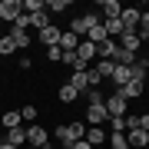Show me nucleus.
Instances as JSON below:
<instances>
[{"instance_id": "obj_1", "label": "nucleus", "mask_w": 149, "mask_h": 149, "mask_svg": "<svg viewBox=\"0 0 149 149\" xmlns=\"http://www.w3.org/2000/svg\"><path fill=\"white\" fill-rule=\"evenodd\" d=\"M103 23V17L96 13V10H90V13H83V17H73V23H70V33H76V37H86L93 27H100Z\"/></svg>"}, {"instance_id": "obj_2", "label": "nucleus", "mask_w": 149, "mask_h": 149, "mask_svg": "<svg viewBox=\"0 0 149 149\" xmlns=\"http://www.w3.org/2000/svg\"><path fill=\"white\" fill-rule=\"evenodd\" d=\"M23 17V7H20V0H3V3H0V20H7L13 27L17 20H20Z\"/></svg>"}, {"instance_id": "obj_3", "label": "nucleus", "mask_w": 149, "mask_h": 149, "mask_svg": "<svg viewBox=\"0 0 149 149\" xmlns=\"http://www.w3.org/2000/svg\"><path fill=\"white\" fill-rule=\"evenodd\" d=\"M76 60H80V70H90V60H96V47L90 40H80L76 47Z\"/></svg>"}, {"instance_id": "obj_4", "label": "nucleus", "mask_w": 149, "mask_h": 149, "mask_svg": "<svg viewBox=\"0 0 149 149\" xmlns=\"http://www.w3.org/2000/svg\"><path fill=\"white\" fill-rule=\"evenodd\" d=\"M126 106H129V103L123 100L119 93H113V96H106V113H109V116H126Z\"/></svg>"}, {"instance_id": "obj_5", "label": "nucleus", "mask_w": 149, "mask_h": 149, "mask_svg": "<svg viewBox=\"0 0 149 149\" xmlns=\"http://www.w3.org/2000/svg\"><path fill=\"white\" fill-rule=\"evenodd\" d=\"M27 146H37V149L50 146V143H47V129H43V126H30V129H27Z\"/></svg>"}, {"instance_id": "obj_6", "label": "nucleus", "mask_w": 149, "mask_h": 149, "mask_svg": "<svg viewBox=\"0 0 149 149\" xmlns=\"http://www.w3.org/2000/svg\"><path fill=\"white\" fill-rule=\"evenodd\" d=\"M86 123H90V126H103V123H109L106 106H90V109H86Z\"/></svg>"}, {"instance_id": "obj_7", "label": "nucleus", "mask_w": 149, "mask_h": 149, "mask_svg": "<svg viewBox=\"0 0 149 149\" xmlns=\"http://www.w3.org/2000/svg\"><path fill=\"white\" fill-rule=\"evenodd\" d=\"M116 93H119V96H123V100H126V103H129V100H139V96H143L146 90H143V83H139V80H129V83H126V86H123V90H116Z\"/></svg>"}, {"instance_id": "obj_8", "label": "nucleus", "mask_w": 149, "mask_h": 149, "mask_svg": "<svg viewBox=\"0 0 149 149\" xmlns=\"http://www.w3.org/2000/svg\"><path fill=\"white\" fill-rule=\"evenodd\" d=\"M63 53H76V47H80V37L76 33H70V30H63V37H60V43H56Z\"/></svg>"}, {"instance_id": "obj_9", "label": "nucleus", "mask_w": 149, "mask_h": 149, "mask_svg": "<svg viewBox=\"0 0 149 149\" xmlns=\"http://www.w3.org/2000/svg\"><path fill=\"white\" fill-rule=\"evenodd\" d=\"M100 17H106V20H116V17L123 13V3H119V0H103V3H100Z\"/></svg>"}, {"instance_id": "obj_10", "label": "nucleus", "mask_w": 149, "mask_h": 149, "mask_svg": "<svg viewBox=\"0 0 149 149\" xmlns=\"http://www.w3.org/2000/svg\"><path fill=\"white\" fill-rule=\"evenodd\" d=\"M126 143H129V149H133V146L143 149V146H149V133H146V129H129V133H126Z\"/></svg>"}, {"instance_id": "obj_11", "label": "nucleus", "mask_w": 149, "mask_h": 149, "mask_svg": "<svg viewBox=\"0 0 149 149\" xmlns=\"http://www.w3.org/2000/svg\"><path fill=\"white\" fill-rule=\"evenodd\" d=\"M60 37H63L60 27H43V30H40V43H47V47H56Z\"/></svg>"}, {"instance_id": "obj_12", "label": "nucleus", "mask_w": 149, "mask_h": 149, "mask_svg": "<svg viewBox=\"0 0 149 149\" xmlns=\"http://www.w3.org/2000/svg\"><path fill=\"white\" fill-rule=\"evenodd\" d=\"M3 143H10V146H17L20 149L23 143H27V126H17V129H7V139Z\"/></svg>"}, {"instance_id": "obj_13", "label": "nucleus", "mask_w": 149, "mask_h": 149, "mask_svg": "<svg viewBox=\"0 0 149 149\" xmlns=\"http://www.w3.org/2000/svg\"><path fill=\"white\" fill-rule=\"evenodd\" d=\"M119 47L129 50V53H136V50L143 47V37H139V33H123V37H119Z\"/></svg>"}, {"instance_id": "obj_14", "label": "nucleus", "mask_w": 149, "mask_h": 149, "mask_svg": "<svg viewBox=\"0 0 149 149\" xmlns=\"http://www.w3.org/2000/svg\"><path fill=\"white\" fill-rule=\"evenodd\" d=\"M86 143H90V146H100V143H106V129H103V126H86Z\"/></svg>"}, {"instance_id": "obj_15", "label": "nucleus", "mask_w": 149, "mask_h": 149, "mask_svg": "<svg viewBox=\"0 0 149 149\" xmlns=\"http://www.w3.org/2000/svg\"><path fill=\"white\" fill-rule=\"evenodd\" d=\"M70 86H73L76 93H86V90H90V80H86L83 70H73V76H70Z\"/></svg>"}, {"instance_id": "obj_16", "label": "nucleus", "mask_w": 149, "mask_h": 149, "mask_svg": "<svg viewBox=\"0 0 149 149\" xmlns=\"http://www.w3.org/2000/svg\"><path fill=\"white\" fill-rule=\"evenodd\" d=\"M109 80H113V83H116L119 90H123V86H126L129 80H133V76H129V66H123V63H116V70H113V76H109Z\"/></svg>"}, {"instance_id": "obj_17", "label": "nucleus", "mask_w": 149, "mask_h": 149, "mask_svg": "<svg viewBox=\"0 0 149 149\" xmlns=\"http://www.w3.org/2000/svg\"><path fill=\"white\" fill-rule=\"evenodd\" d=\"M146 73H149L146 60H133V63H129V76H133V80H139V83H143V80H146Z\"/></svg>"}, {"instance_id": "obj_18", "label": "nucleus", "mask_w": 149, "mask_h": 149, "mask_svg": "<svg viewBox=\"0 0 149 149\" xmlns=\"http://www.w3.org/2000/svg\"><path fill=\"white\" fill-rule=\"evenodd\" d=\"M20 109H10V113H3V116H0V126H3V129H17V126H20Z\"/></svg>"}, {"instance_id": "obj_19", "label": "nucleus", "mask_w": 149, "mask_h": 149, "mask_svg": "<svg viewBox=\"0 0 149 149\" xmlns=\"http://www.w3.org/2000/svg\"><path fill=\"white\" fill-rule=\"evenodd\" d=\"M27 20H30V27H37V30L50 27V13H47V10H40V13H27Z\"/></svg>"}, {"instance_id": "obj_20", "label": "nucleus", "mask_w": 149, "mask_h": 149, "mask_svg": "<svg viewBox=\"0 0 149 149\" xmlns=\"http://www.w3.org/2000/svg\"><path fill=\"white\" fill-rule=\"evenodd\" d=\"M86 40H90L93 47H100V43H106L109 37H106V30H103V23H100V27H93L90 33H86Z\"/></svg>"}, {"instance_id": "obj_21", "label": "nucleus", "mask_w": 149, "mask_h": 149, "mask_svg": "<svg viewBox=\"0 0 149 149\" xmlns=\"http://www.w3.org/2000/svg\"><path fill=\"white\" fill-rule=\"evenodd\" d=\"M20 7H23V13H40V10H47V0H20Z\"/></svg>"}, {"instance_id": "obj_22", "label": "nucleus", "mask_w": 149, "mask_h": 149, "mask_svg": "<svg viewBox=\"0 0 149 149\" xmlns=\"http://www.w3.org/2000/svg\"><path fill=\"white\" fill-rule=\"evenodd\" d=\"M113 53H116V43H113V40H106V43L96 47V56H100V60H113Z\"/></svg>"}, {"instance_id": "obj_23", "label": "nucleus", "mask_w": 149, "mask_h": 149, "mask_svg": "<svg viewBox=\"0 0 149 149\" xmlns=\"http://www.w3.org/2000/svg\"><path fill=\"white\" fill-rule=\"evenodd\" d=\"M86 103L90 106H106V96H103V90H86Z\"/></svg>"}, {"instance_id": "obj_24", "label": "nucleus", "mask_w": 149, "mask_h": 149, "mask_svg": "<svg viewBox=\"0 0 149 149\" xmlns=\"http://www.w3.org/2000/svg\"><path fill=\"white\" fill-rule=\"evenodd\" d=\"M103 30H106V37H123V23H119V17H116V20H106V23H103Z\"/></svg>"}, {"instance_id": "obj_25", "label": "nucleus", "mask_w": 149, "mask_h": 149, "mask_svg": "<svg viewBox=\"0 0 149 149\" xmlns=\"http://www.w3.org/2000/svg\"><path fill=\"white\" fill-rule=\"evenodd\" d=\"M76 96H80V93H76L70 83H63V86H60V103H73Z\"/></svg>"}, {"instance_id": "obj_26", "label": "nucleus", "mask_w": 149, "mask_h": 149, "mask_svg": "<svg viewBox=\"0 0 149 149\" xmlns=\"http://www.w3.org/2000/svg\"><path fill=\"white\" fill-rule=\"evenodd\" d=\"M93 70H96L100 76H113V70H116V63H113V60H100V63H96Z\"/></svg>"}, {"instance_id": "obj_27", "label": "nucleus", "mask_w": 149, "mask_h": 149, "mask_svg": "<svg viewBox=\"0 0 149 149\" xmlns=\"http://www.w3.org/2000/svg\"><path fill=\"white\" fill-rule=\"evenodd\" d=\"M56 139H60V143H63L66 149L73 146V136H70V126H66V123H63V126H56Z\"/></svg>"}, {"instance_id": "obj_28", "label": "nucleus", "mask_w": 149, "mask_h": 149, "mask_svg": "<svg viewBox=\"0 0 149 149\" xmlns=\"http://www.w3.org/2000/svg\"><path fill=\"white\" fill-rule=\"evenodd\" d=\"M66 126H70V136H73V143L86 136V123H66Z\"/></svg>"}, {"instance_id": "obj_29", "label": "nucleus", "mask_w": 149, "mask_h": 149, "mask_svg": "<svg viewBox=\"0 0 149 149\" xmlns=\"http://www.w3.org/2000/svg\"><path fill=\"white\" fill-rule=\"evenodd\" d=\"M13 50H17V47H13V40H10V37L3 33V37H0V56H10Z\"/></svg>"}, {"instance_id": "obj_30", "label": "nucleus", "mask_w": 149, "mask_h": 149, "mask_svg": "<svg viewBox=\"0 0 149 149\" xmlns=\"http://www.w3.org/2000/svg\"><path fill=\"white\" fill-rule=\"evenodd\" d=\"M109 129L113 133H126V116H109Z\"/></svg>"}, {"instance_id": "obj_31", "label": "nucleus", "mask_w": 149, "mask_h": 149, "mask_svg": "<svg viewBox=\"0 0 149 149\" xmlns=\"http://www.w3.org/2000/svg\"><path fill=\"white\" fill-rule=\"evenodd\" d=\"M47 10H53V13H60V10H70V0H47Z\"/></svg>"}, {"instance_id": "obj_32", "label": "nucleus", "mask_w": 149, "mask_h": 149, "mask_svg": "<svg viewBox=\"0 0 149 149\" xmlns=\"http://www.w3.org/2000/svg\"><path fill=\"white\" fill-rule=\"evenodd\" d=\"M47 60L50 63H60V60H63V50L60 47H47Z\"/></svg>"}, {"instance_id": "obj_33", "label": "nucleus", "mask_w": 149, "mask_h": 149, "mask_svg": "<svg viewBox=\"0 0 149 149\" xmlns=\"http://www.w3.org/2000/svg\"><path fill=\"white\" fill-rule=\"evenodd\" d=\"M20 119H27V123H33V119H37V106H30V103H27V106L20 109Z\"/></svg>"}, {"instance_id": "obj_34", "label": "nucleus", "mask_w": 149, "mask_h": 149, "mask_svg": "<svg viewBox=\"0 0 149 149\" xmlns=\"http://www.w3.org/2000/svg\"><path fill=\"white\" fill-rule=\"evenodd\" d=\"M109 146L116 149V146H129L126 143V133H109Z\"/></svg>"}, {"instance_id": "obj_35", "label": "nucleus", "mask_w": 149, "mask_h": 149, "mask_svg": "<svg viewBox=\"0 0 149 149\" xmlns=\"http://www.w3.org/2000/svg\"><path fill=\"white\" fill-rule=\"evenodd\" d=\"M139 129H146V133H149V113H143V116H139Z\"/></svg>"}, {"instance_id": "obj_36", "label": "nucleus", "mask_w": 149, "mask_h": 149, "mask_svg": "<svg viewBox=\"0 0 149 149\" xmlns=\"http://www.w3.org/2000/svg\"><path fill=\"white\" fill-rule=\"evenodd\" d=\"M70 149H93V146H90V143H86V139H76V143H73V146H70Z\"/></svg>"}, {"instance_id": "obj_37", "label": "nucleus", "mask_w": 149, "mask_h": 149, "mask_svg": "<svg viewBox=\"0 0 149 149\" xmlns=\"http://www.w3.org/2000/svg\"><path fill=\"white\" fill-rule=\"evenodd\" d=\"M0 149H17V146H10V143H3V139H0Z\"/></svg>"}, {"instance_id": "obj_38", "label": "nucleus", "mask_w": 149, "mask_h": 149, "mask_svg": "<svg viewBox=\"0 0 149 149\" xmlns=\"http://www.w3.org/2000/svg\"><path fill=\"white\" fill-rule=\"evenodd\" d=\"M43 149H56V146H43Z\"/></svg>"}, {"instance_id": "obj_39", "label": "nucleus", "mask_w": 149, "mask_h": 149, "mask_svg": "<svg viewBox=\"0 0 149 149\" xmlns=\"http://www.w3.org/2000/svg\"><path fill=\"white\" fill-rule=\"evenodd\" d=\"M116 149H129V146H116Z\"/></svg>"}, {"instance_id": "obj_40", "label": "nucleus", "mask_w": 149, "mask_h": 149, "mask_svg": "<svg viewBox=\"0 0 149 149\" xmlns=\"http://www.w3.org/2000/svg\"><path fill=\"white\" fill-rule=\"evenodd\" d=\"M27 149H37V146H27Z\"/></svg>"}, {"instance_id": "obj_41", "label": "nucleus", "mask_w": 149, "mask_h": 149, "mask_svg": "<svg viewBox=\"0 0 149 149\" xmlns=\"http://www.w3.org/2000/svg\"><path fill=\"white\" fill-rule=\"evenodd\" d=\"M146 66H149V56H146Z\"/></svg>"}, {"instance_id": "obj_42", "label": "nucleus", "mask_w": 149, "mask_h": 149, "mask_svg": "<svg viewBox=\"0 0 149 149\" xmlns=\"http://www.w3.org/2000/svg\"><path fill=\"white\" fill-rule=\"evenodd\" d=\"M0 37H3V33H0Z\"/></svg>"}]
</instances>
